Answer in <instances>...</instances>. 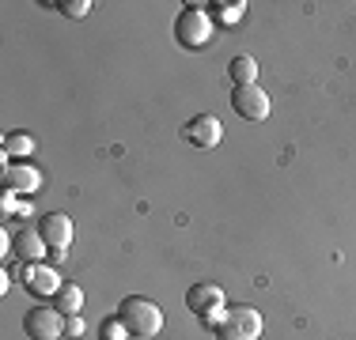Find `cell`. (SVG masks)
I'll list each match as a JSON object with an SVG mask.
<instances>
[{"label":"cell","instance_id":"cell-7","mask_svg":"<svg viewBox=\"0 0 356 340\" xmlns=\"http://www.w3.org/2000/svg\"><path fill=\"white\" fill-rule=\"evenodd\" d=\"M23 333L31 340H57L65 333L61 314H57L54 306H31V310L23 314Z\"/></svg>","mask_w":356,"mask_h":340},{"label":"cell","instance_id":"cell-13","mask_svg":"<svg viewBox=\"0 0 356 340\" xmlns=\"http://www.w3.org/2000/svg\"><path fill=\"white\" fill-rule=\"evenodd\" d=\"M227 76H232V87H247V83H258V61L254 57H232L227 65Z\"/></svg>","mask_w":356,"mask_h":340},{"label":"cell","instance_id":"cell-3","mask_svg":"<svg viewBox=\"0 0 356 340\" xmlns=\"http://www.w3.org/2000/svg\"><path fill=\"white\" fill-rule=\"evenodd\" d=\"M175 38L182 42L186 49H205L213 42V19H209L201 8H190L186 4L175 19Z\"/></svg>","mask_w":356,"mask_h":340},{"label":"cell","instance_id":"cell-16","mask_svg":"<svg viewBox=\"0 0 356 340\" xmlns=\"http://www.w3.org/2000/svg\"><path fill=\"white\" fill-rule=\"evenodd\" d=\"M213 8L220 12V19H224V23L243 19V12H247V4H243V0H235V4H224V0H220V4H213Z\"/></svg>","mask_w":356,"mask_h":340},{"label":"cell","instance_id":"cell-2","mask_svg":"<svg viewBox=\"0 0 356 340\" xmlns=\"http://www.w3.org/2000/svg\"><path fill=\"white\" fill-rule=\"evenodd\" d=\"M213 329H216V340H258L266 321H261V310H254L250 303H235L220 314Z\"/></svg>","mask_w":356,"mask_h":340},{"label":"cell","instance_id":"cell-4","mask_svg":"<svg viewBox=\"0 0 356 340\" xmlns=\"http://www.w3.org/2000/svg\"><path fill=\"white\" fill-rule=\"evenodd\" d=\"M186 310L197 314L201 321H209V325H216V318L227 310L224 291H220L216 284H193L190 291H186Z\"/></svg>","mask_w":356,"mask_h":340},{"label":"cell","instance_id":"cell-15","mask_svg":"<svg viewBox=\"0 0 356 340\" xmlns=\"http://www.w3.org/2000/svg\"><path fill=\"white\" fill-rule=\"evenodd\" d=\"M57 12H65L69 19H83V15L91 12V0H57Z\"/></svg>","mask_w":356,"mask_h":340},{"label":"cell","instance_id":"cell-17","mask_svg":"<svg viewBox=\"0 0 356 340\" xmlns=\"http://www.w3.org/2000/svg\"><path fill=\"white\" fill-rule=\"evenodd\" d=\"M103 340H129V329L122 325V318H106L103 321Z\"/></svg>","mask_w":356,"mask_h":340},{"label":"cell","instance_id":"cell-10","mask_svg":"<svg viewBox=\"0 0 356 340\" xmlns=\"http://www.w3.org/2000/svg\"><path fill=\"white\" fill-rule=\"evenodd\" d=\"M12 253L23 261V265H35L42 253H49V250H46V242H42L38 227H23V231L12 238Z\"/></svg>","mask_w":356,"mask_h":340},{"label":"cell","instance_id":"cell-14","mask_svg":"<svg viewBox=\"0 0 356 340\" xmlns=\"http://www.w3.org/2000/svg\"><path fill=\"white\" fill-rule=\"evenodd\" d=\"M35 151V140L31 136H23V133H8L4 136V159H23V155H31Z\"/></svg>","mask_w":356,"mask_h":340},{"label":"cell","instance_id":"cell-6","mask_svg":"<svg viewBox=\"0 0 356 340\" xmlns=\"http://www.w3.org/2000/svg\"><path fill=\"white\" fill-rule=\"evenodd\" d=\"M232 106H235V114L247 117V121H266L273 102H269V95L258 83H247V87H232Z\"/></svg>","mask_w":356,"mask_h":340},{"label":"cell","instance_id":"cell-18","mask_svg":"<svg viewBox=\"0 0 356 340\" xmlns=\"http://www.w3.org/2000/svg\"><path fill=\"white\" fill-rule=\"evenodd\" d=\"M65 333H69V337H83V318H80V314L65 321Z\"/></svg>","mask_w":356,"mask_h":340},{"label":"cell","instance_id":"cell-12","mask_svg":"<svg viewBox=\"0 0 356 340\" xmlns=\"http://www.w3.org/2000/svg\"><path fill=\"white\" fill-rule=\"evenodd\" d=\"M54 310L61 314V318H76V314H83V287L61 284V291L54 295Z\"/></svg>","mask_w":356,"mask_h":340},{"label":"cell","instance_id":"cell-8","mask_svg":"<svg viewBox=\"0 0 356 340\" xmlns=\"http://www.w3.org/2000/svg\"><path fill=\"white\" fill-rule=\"evenodd\" d=\"M182 140L193 144V148H216L224 140V125H220L216 114H197L182 125Z\"/></svg>","mask_w":356,"mask_h":340},{"label":"cell","instance_id":"cell-5","mask_svg":"<svg viewBox=\"0 0 356 340\" xmlns=\"http://www.w3.org/2000/svg\"><path fill=\"white\" fill-rule=\"evenodd\" d=\"M38 235L42 242H46V250L54 253V257H65L72 246V219L65 216V212H49V216L38 219Z\"/></svg>","mask_w":356,"mask_h":340},{"label":"cell","instance_id":"cell-11","mask_svg":"<svg viewBox=\"0 0 356 340\" xmlns=\"http://www.w3.org/2000/svg\"><path fill=\"white\" fill-rule=\"evenodd\" d=\"M19 272H23V280H27L31 291H38V295H57L61 291V276H57V272H49L42 265H23Z\"/></svg>","mask_w":356,"mask_h":340},{"label":"cell","instance_id":"cell-1","mask_svg":"<svg viewBox=\"0 0 356 340\" xmlns=\"http://www.w3.org/2000/svg\"><path fill=\"white\" fill-rule=\"evenodd\" d=\"M118 318H122V325L129 329L133 340H156L159 333H163V310H159L152 299H144V295H129V299H122Z\"/></svg>","mask_w":356,"mask_h":340},{"label":"cell","instance_id":"cell-9","mask_svg":"<svg viewBox=\"0 0 356 340\" xmlns=\"http://www.w3.org/2000/svg\"><path fill=\"white\" fill-rule=\"evenodd\" d=\"M0 189L4 193H15V197H23V193H38L42 189V174L35 167H27V163H8L4 167V174H0Z\"/></svg>","mask_w":356,"mask_h":340}]
</instances>
